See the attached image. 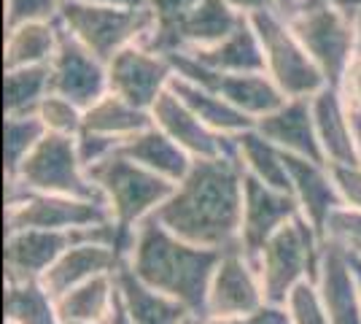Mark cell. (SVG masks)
Returning <instances> with one entry per match:
<instances>
[{"mask_svg": "<svg viewBox=\"0 0 361 324\" xmlns=\"http://www.w3.org/2000/svg\"><path fill=\"white\" fill-rule=\"evenodd\" d=\"M57 19L78 44H84L92 54L106 62L121 49L143 41L154 28L151 11H119L92 0L62 3Z\"/></svg>", "mask_w": 361, "mask_h": 324, "instance_id": "cell-7", "label": "cell"}, {"mask_svg": "<svg viewBox=\"0 0 361 324\" xmlns=\"http://www.w3.org/2000/svg\"><path fill=\"white\" fill-rule=\"evenodd\" d=\"M219 260L221 251L183 241L167 230L157 216H149L137 224V241L127 268L146 287L173 297L192 316L202 319Z\"/></svg>", "mask_w": 361, "mask_h": 324, "instance_id": "cell-2", "label": "cell"}, {"mask_svg": "<svg viewBox=\"0 0 361 324\" xmlns=\"http://www.w3.org/2000/svg\"><path fill=\"white\" fill-rule=\"evenodd\" d=\"M334 8H340V11H348V14H353V11H359L361 8V0H329Z\"/></svg>", "mask_w": 361, "mask_h": 324, "instance_id": "cell-44", "label": "cell"}, {"mask_svg": "<svg viewBox=\"0 0 361 324\" xmlns=\"http://www.w3.org/2000/svg\"><path fill=\"white\" fill-rule=\"evenodd\" d=\"M259 44L264 52V73L278 84L286 97H313L326 87V78L310 60L297 32L281 11H264L251 16Z\"/></svg>", "mask_w": 361, "mask_h": 324, "instance_id": "cell-6", "label": "cell"}, {"mask_svg": "<svg viewBox=\"0 0 361 324\" xmlns=\"http://www.w3.org/2000/svg\"><path fill=\"white\" fill-rule=\"evenodd\" d=\"M170 90L178 95L180 100L219 136L235 138V136H240V133L254 127V122L245 114H240L232 103H226L221 95L208 90V87H200L195 81H186V78L176 76L173 84H170Z\"/></svg>", "mask_w": 361, "mask_h": 324, "instance_id": "cell-26", "label": "cell"}, {"mask_svg": "<svg viewBox=\"0 0 361 324\" xmlns=\"http://www.w3.org/2000/svg\"><path fill=\"white\" fill-rule=\"evenodd\" d=\"M324 238L331 241V244H340V246L350 248V251H361V211L340 205L329 216Z\"/></svg>", "mask_w": 361, "mask_h": 324, "instance_id": "cell-36", "label": "cell"}, {"mask_svg": "<svg viewBox=\"0 0 361 324\" xmlns=\"http://www.w3.org/2000/svg\"><path fill=\"white\" fill-rule=\"evenodd\" d=\"M337 90L343 92L348 108L353 111V116H361V57L350 62V68L345 71V76H343Z\"/></svg>", "mask_w": 361, "mask_h": 324, "instance_id": "cell-41", "label": "cell"}, {"mask_svg": "<svg viewBox=\"0 0 361 324\" xmlns=\"http://www.w3.org/2000/svg\"><path fill=\"white\" fill-rule=\"evenodd\" d=\"M243 186L245 173L235 155L195 160L154 216L183 241L224 251L240 241Z\"/></svg>", "mask_w": 361, "mask_h": 324, "instance_id": "cell-1", "label": "cell"}, {"mask_svg": "<svg viewBox=\"0 0 361 324\" xmlns=\"http://www.w3.org/2000/svg\"><path fill=\"white\" fill-rule=\"evenodd\" d=\"M6 322L8 324H65L57 297L44 281H6Z\"/></svg>", "mask_w": 361, "mask_h": 324, "instance_id": "cell-31", "label": "cell"}, {"mask_svg": "<svg viewBox=\"0 0 361 324\" xmlns=\"http://www.w3.org/2000/svg\"><path fill=\"white\" fill-rule=\"evenodd\" d=\"M119 268H124V263L119 260L116 251L100 246V244H92V241L73 238L71 246L60 254V260L49 268L44 284L54 297H60L84 281H92L97 276H114Z\"/></svg>", "mask_w": 361, "mask_h": 324, "instance_id": "cell-20", "label": "cell"}, {"mask_svg": "<svg viewBox=\"0 0 361 324\" xmlns=\"http://www.w3.org/2000/svg\"><path fill=\"white\" fill-rule=\"evenodd\" d=\"M240 16H256L264 11H278V0H226Z\"/></svg>", "mask_w": 361, "mask_h": 324, "instance_id": "cell-42", "label": "cell"}, {"mask_svg": "<svg viewBox=\"0 0 361 324\" xmlns=\"http://www.w3.org/2000/svg\"><path fill=\"white\" fill-rule=\"evenodd\" d=\"M119 152L124 157H130L133 162H137V165H143L146 170H151V173L167 179L170 184H178L180 179L189 173L192 162H195L176 140L167 138L154 122L146 130L135 133L133 138L124 140L119 146Z\"/></svg>", "mask_w": 361, "mask_h": 324, "instance_id": "cell-23", "label": "cell"}, {"mask_svg": "<svg viewBox=\"0 0 361 324\" xmlns=\"http://www.w3.org/2000/svg\"><path fill=\"white\" fill-rule=\"evenodd\" d=\"M49 95H51L49 65H27V68L3 71V114L6 116L35 114Z\"/></svg>", "mask_w": 361, "mask_h": 324, "instance_id": "cell-30", "label": "cell"}, {"mask_svg": "<svg viewBox=\"0 0 361 324\" xmlns=\"http://www.w3.org/2000/svg\"><path fill=\"white\" fill-rule=\"evenodd\" d=\"M189 54L216 73H262L264 71V52L251 19H243L240 28L229 32L224 41L205 49H195Z\"/></svg>", "mask_w": 361, "mask_h": 324, "instance_id": "cell-25", "label": "cell"}, {"mask_svg": "<svg viewBox=\"0 0 361 324\" xmlns=\"http://www.w3.org/2000/svg\"><path fill=\"white\" fill-rule=\"evenodd\" d=\"M106 219H111V211L103 200L27 192L14 181H6V230L30 227L73 235Z\"/></svg>", "mask_w": 361, "mask_h": 324, "instance_id": "cell-8", "label": "cell"}, {"mask_svg": "<svg viewBox=\"0 0 361 324\" xmlns=\"http://www.w3.org/2000/svg\"><path fill=\"white\" fill-rule=\"evenodd\" d=\"M60 19H35L6 28L3 41V71L27 68V65H49L60 47Z\"/></svg>", "mask_w": 361, "mask_h": 324, "instance_id": "cell-24", "label": "cell"}, {"mask_svg": "<svg viewBox=\"0 0 361 324\" xmlns=\"http://www.w3.org/2000/svg\"><path fill=\"white\" fill-rule=\"evenodd\" d=\"M62 0H3V19L6 28H14L22 22L35 19H57L60 16Z\"/></svg>", "mask_w": 361, "mask_h": 324, "instance_id": "cell-37", "label": "cell"}, {"mask_svg": "<svg viewBox=\"0 0 361 324\" xmlns=\"http://www.w3.org/2000/svg\"><path fill=\"white\" fill-rule=\"evenodd\" d=\"M267 303L254 260L240 246L221 251L205 303V316H240Z\"/></svg>", "mask_w": 361, "mask_h": 324, "instance_id": "cell-12", "label": "cell"}, {"mask_svg": "<svg viewBox=\"0 0 361 324\" xmlns=\"http://www.w3.org/2000/svg\"><path fill=\"white\" fill-rule=\"evenodd\" d=\"M73 235L51 230H30L16 227L6 230V281H44L49 268L60 260V254L71 246Z\"/></svg>", "mask_w": 361, "mask_h": 324, "instance_id": "cell-15", "label": "cell"}, {"mask_svg": "<svg viewBox=\"0 0 361 324\" xmlns=\"http://www.w3.org/2000/svg\"><path fill=\"white\" fill-rule=\"evenodd\" d=\"M243 19L226 0H202L192 14L180 22L173 30V35L165 41L162 54H178V52H195V49L213 47L219 41H224L229 32L240 28Z\"/></svg>", "mask_w": 361, "mask_h": 324, "instance_id": "cell-21", "label": "cell"}, {"mask_svg": "<svg viewBox=\"0 0 361 324\" xmlns=\"http://www.w3.org/2000/svg\"><path fill=\"white\" fill-rule=\"evenodd\" d=\"M183 324H200V319H197V316H189V319H186Z\"/></svg>", "mask_w": 361, "mask_h": 324, "instance_id": "cell-50", "label": "cell"}, {"mask_svg": "<svg viewBox=\"0 0 361 324\" xmlns=\"http://www.w3.org/2000/svg\"><path fill=\"white\" fill-rule=\"evenodd\" d=\"M353 32H356V57H361V8L353 11Z\"/></svg>", "mask_w": 361, "mask_h": 324, "instance_id": "cell-46", "label": "cell"}, {"mask_svg": "<svg viewBox=\"0 0 361 324\" xmlns=\"http://www.w3.org/2000/svg\"><path fill=\"white\" fill-rule=\"evenodd\" d=\"M90 176L94 186L100 189L111 216L130 227H137L140 222L157 214V208L176 189V184H170L167 179L133 162L121 152H116L106 162H100L97 168H92Z\"/></svg>", "mask_w": 361, "mask_h": 324, "instance_id": "cell-5", "label": "cell"}, {"mask_svg": "<svg viewBox=\"0 0 361 324\" xmlns=\"http://www.w3.org/2000/svg\"><path fill=\"white\" fill-rule=\"evenodd\" d=\"M316 289L321 294L329 324H361L359 284L353 276L350 254L345 246L326 241L321 270L316 278Z\"/></svg>", "mask_w": 361, "mask_h": 324, "instance_id": "cell-19", "label": "cell"}, {"mask_svg": "<svg viewBox=\"0 0 361 324\" xmlns=\"http://www.w3.org/2000/svg\"><path fill=\"white\" fill-rule=\"evenodd\" d=\"M329 168L343 205L361 211V165H329Z\"/></svg>", "mask_w": 361, "mask_h": 324, "instance_id": "cell-40", "label": "cell"}, {"mask_svg": "<svg viewBox=\"0 0 361 324\" xmlns=\"http://www.w3.org/2000/svg\"><path fill=\"white\" fill-rule=\"evenodd\" d=\"M35 116L41 119L49 136H62V138H75L84 130V108L75 106L73 100L60 97V95H49L41 108L35 111Z\"/></svg>", "mask_w": 361, "mask_h": 324, "instance_id": "cell-33", "label": "cell"}, {"mask_svg": "<svg viewBox=\"0 0 361 324\" xmlns=\"http://www.w3.org/2000/svg\"><path fill=\"white\" fill-rule=\"evenodd\" d=\"M235 157L240 162L245 176H251L262 184L288 189V168H286V152H281L272 140H267L256 127L235 136Z\"/></svg>", "mask_w": 361, "mask_h": 324, "instance_id": "cell-28", "label": "cell"}, {"mask_svg": "<svg viewBox=\"0 0 361 324\" xmlns=\"http://www.w3.org/2000/svg\"><path fill=\"white\" fill-rule=\"evenodd\" d=\"M286 308L291 313V324H329L321 294L316 289V281H307V284L297 287L286 300Z\"/></svg>", "mask_w": 361, "mask_h": 324, "instance_id": "cell-35", "label": "cell"}, {"mask_svg": "<svg viewBox=\"0 0 361 324\" xmlns=\"http://www.w3.org/2000/svg\"><path fill=\"white\" fill-rule=\"evenodd\" d=\"M46 138V127L35 114L27 116H6L3 122V173L11 179L19 165L35 152V146Z\"/></svg>", "mask_w": 361, "mask_h": 324, "instance_id": "cell-32", "label": "cell"}, {"mask_svg": "<svg viewBox=\"0 0 361 324\" xmlns=\"http://www.w3.org/2000/svg\"><path fill=\"white\" fill-rule=\"evenodd\" d=\"M121 140L108 138V136H100V133H90V130H81L75 136V152L81 157L84 168L92 170L97 168L100 162H106L111 157L119 152Z\"/></svg>", "mask_w": 361, "mask_h": 324, "instance_id": "cell-38", "label": "cell"}, {"mask_svg": "<svg viewBox=\"0 0 361 324\" xmlns=\"http://www.w3.org/2000/svg\"><path fill=\"white\" fill-rule=\"evenodd\" d=\"M200 324H291V313L283 303H262L251 313L240 316H202Z\"/></svg>", "mask_w": 361, "mask_h": 324, "instance_id": "cell-39", "label": "cell"}, {"mask_svg": "<svg viewBox=\"0 0 361 324\" xmlns=\"http://www.w3.org/2000/svg\"><path fill=\"white\" fill-rule=\"evenodd\" d=\"M111 324H130L127 322V316H124V311H121L119 292H116V308H114V313H111Z\"/></svg>", "mask_w": 361, "mask_h": 324, "instance_id": "cell-47", "label": "cell"}, {"mask_svg": "<svg viewBox=\"0 0 361 324\" xmlns=\"http://www.w3.org/2000/svg\"><path fill=\"white\" fill-rule=\"evenodd\" d=\"M324 246L326 238L302 214L283 224L254 260L264 297L270 303L286 306V300L297 287L316 281L324 260Z\"/></svg>", "mask_w": 361, "mask_h": 324, "instance_id": "cell-3", "label": "cell"}, {"mask_svg": "<svg viewBox=\"0 0 361 324\" xmlns=\"http://www.w3.org/2000/svg\"><path fill=\"white\" fill-rule=\"evenodd\" d=\"M108 8H119V11H149V0H92Z\"/></svg>", "mask_w": 361, "mask_h": 324, "instance_id": "cell-43", "label": "cell"}, {"mask_svg": "<svg viewBox=\"0 0 361 324\" xmlns=\"http://www.w3.org/2000/svg\"><path fill=\"white\" fill-rule=\"evenodd\" d=\"M202 0H149V11L154 16V28L143 38L151 49L162 52L165 41L173 35V30L178 28L186 16L195 11Z\"/></svg>", "mask_w": 361, "mask_h": 324, "instance_id": "cell-34", "label": "cell"}, {"mask_svg": "<svg viewBox=\"0 0 361 324\" xmlns=\"http://www.w3.org/2000/svg\"><path fill=\"white\" fill-rule=\"evenodd\" d=\"M348 254H350V268H353V276H356V284H359V297H361V254L359 251H350V248H348Z\"/></svg>", "mask_w": 361, "mask_h": 324, "instance_id": "cell-45", "label": "cell"}, {"mask_svg": "<svg viewBox=\"0 0 361 324\" xmlns=\"http://www.w3.org/2000/svg\"><path fill=\"white\" fill-rule=\"evenodd\" d=\"M151 122L157 124L170 140H176L192 160H213V157L235 155V138L213 133L173 90L154 103Z\"/></svg>", "mask_w": 361, "mask_h": 324, "instance_id": "cell-14", "label": "cell"}, {"mask_svg": "<svg viewBox=\"0 0 361 324\" xmlns=\"http://www.w3.org/2000/svg\"><path fill=\"white\" fill-rule=\"evenodd\" d=\"M254 127L286 155L326 162L321 143H318L310 97H286L275 111L262 116Z\"/></svg>", "mask_w": 361, "mask_h": 324, "instance_id": "cell-18", "label": "cell"}, {"mask_svg": "<svg viewBox=\"0 0 361 324\" xmlns=\"http://www.w3.org/2000/svg\"><path fill=\"white\" fill-rule=\"evenodd\" d=\"M116 292L130 324H183L192 316L173 297L146 287L127 265L116 270Z\"/></svg>", "mask_w": 361, "mask_h": 324, "instance_id": "cell-22", "label": "cell"}, {"mask_svg": "<svg viewBox=\"0 0 361 324\" xmlns=\"http://www.w3.org/2000/svg\"><path fill=\"white\" fill-rule=\"evenodd\" d=\"M313 122H316L318 143L326 165H359L356 149V116L348 108L345 97L337 87H324L310 97Z\"/></svg>", "mask_w": 361, "mask_h": 324, "instance_id": "cell-16", "label": "cell"}, {"mask_svg": "<svg viewBox=\"0 0 361 324\" xmlns=\"http://www.w3.org/2000/svg\"><path fill=\"white\" fill-rule=\"evenodd\" d=\"M6 181H14L27 192L103 200L100 189L92 181L90 170L84 168L81 157L75 152V138H62V136H49V133L35 146V152L19 165L14 176Z\"/></svg>", "mask_w": 361, "mask_h": 324, "instance_id": "cell-9", "label": "cell"}, {"mask_svg": "<svg viewBox=\"0 0 361 324\" xmlns=\"http://www.w3.org/2000/svg\"><path fill=\"white\" fill-rule=\"evenodd\" d=\"M297 3H300V0H278V11H281V14H288Z\"/></svg>", "mask_w": 361, "mask_h": 324, "instance_id": "cell-48", "label": "cell"}, {"mask_svg": "<svg viewBox=\"0 0 361 324\" xmlns=\"http://www.w3.org/2000/svg\"><path fill=\"white\" fill-rule=\"evenodd\" d=\"M149 124L151 111L133 106L130 100H124V97L114 92H106L97 103H92L84 111V130L116 138L121 143L127 138H133L140 130H146Z\"/></svg>", "mask_w": 361, "mask_h": 324, "instance_id": "cell-29", "label": "cell"}, {"mask_svg": "<svg viewBox=\"0 0 361 324\" xmlns=\"http://www.w3.org/2000/svg\"><path fill=\"white\" fill-rule=\"evenodd\" d=\"M300 216V205L294 195L278 186L262 184L251 176H245L243 186V219H240V241L238 246L256 260L264 244L291 219Z\"/></svg>", "mask_w": 361, "mask_h": 324, "instance_id": "cell-13", "label": "cell"}, {"mask_svg": "<svg viewBox=\"0 0 361 324\" xmlns=\"http://www.w3.org/2000/svg\"><path fill=\"white\" fill-rule=\"evenodd\" d=\"M173 78H176L173 60L151 49L146 41L121 49L119 54L108 60V92L119 95L146 111H151L162 95L170 92Z\"/></svg>", "mask_w": 361, "mask_h": 324, "instance_id": "cell-10", "label": "cell"}, {"mask_svg": "<svg viewBox=\"0 0 361 324\" xmlns=\"http://www.w3.org/2000/svg\"><path fill=\"white\" fill-rule=\"evenodd\" d=\"M65 324H103L116 308V273L84 281L57 297Z\"/></svg>", "mask_w": 361, "mask_h": 324, "instance_id": "cell-27", "label": "cell"}, {"mask_svg": "<svg viewBox=\"0 0 361 324\" xmlns=\"http://www.w3.org/2000/svg\"><path fill=\"white\" fill-rule=\"evenodd\" d=\"M62 3H68V0H62Z\"/></svg>", "mask_w": 361, "mask_h": 324, "instance_id": "cell-51", "label": "cell"}, {"mask_svg": "<svg viewBox=\"0 0 361 324\" xmlns=\"http://www.w3.org/2000/svg\"><path fill=\"white\" fill-rule=\"evenodd\" d=\"M356 149H359V165H361V116H356Z\"/></svg>", "mask_w": 361, "mask_h": 324, "instance_id": "cell-49", "label": "cell"}, {"mask_svg": "<svg viewBox=\"0 0 361 324\" xmlns=\"http://www.w3.org/2000/svg\"><path fill=\"white\" fill-rule=\"evenodd\" d=\"M297 32L310 60L318 65L329 87L340 81L356 60V32L353 14L334 8L329 0H300L288 14H283Z\"/></svg>", "mask_w": 361, "mask_h": 324, "instance_id": "cell-4", "label": "cell"}, {"mask_svg": "<svg viewBox=\"0 0 361 324\" xmlns=\"http://www.w3.org/2000/svg\"><path fill=\"white\" fill-rule=\"evenodd\" d=\"M286 168L288 189H291L294 200L300 205V214L324 235L329 216L343 205L331 168L326 162L294 155H286Z\"/></svg>", "mask_w": 361, "mask_h": 324, "instance_id": "cell-17", "label": "cell"}, {"mask_svg": "<svg viewBox=\"0 0 361 324\" xmlns=\"http://www.w3.org/2000/svg\"><path fill=\"white\" fill-rule=\"evenodd\" d=\"M51 92L73 100L84 111L108 92V62L92 54L62 28L60 47L49 62Z\"/></svg>", "mask_w": 361, "mask_h": 324, "instance_id": "cell-11", "label": "cell"}, {"mask_svg": "<svg viewBox=\"0 0 361 324\" xmlns=\"http://www.w3.org/2000/svg\"><path fill=\"white\" fill-rule=\"evenodd\" d=\"M359 254H361V251H359Z\"/></svg>", "mask_w": 361, "mask_h": 324, "instance_id": "cell-52", "label": "cell"}]
</instances>
